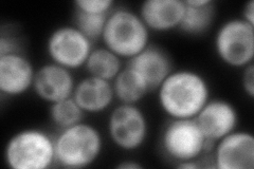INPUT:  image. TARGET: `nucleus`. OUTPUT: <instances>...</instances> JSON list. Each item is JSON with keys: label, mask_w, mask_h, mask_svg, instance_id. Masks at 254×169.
<instances>
[{"label": "nucleus", "mask_w": 254, "mask_h": 169, "mask_svg": "<svg viewBox=\"0 0 254 169\" xmlns=\"http://www.w3.org/2000/svg\"><path fill=\"white\" fill-rule=\"evenodd\" d=\"M211 99V86L200 72L173 70L157 89L161 110L170 118H195Z\"/></svg>", "instance_id": "nucleus-1"}, {"label": "nucleus", "mask_w": 254, "mask_h": 169, "mask_svg": "<svg viewBox=\"0 0 254 169\" xmlns=\"http://www.w3.org/2000/svg\"><path fill=\"white\" fill-rule=\"evenodd\" d=\"M55 164L68 169H82L93 165L104 149L103 135L90 123L81 122L60 130L54 138Z\"/></svg>", "instance_id": "nucleus-2"}, {"label": "nucleus", "mask_w": 254, "mask_h": 169, "mask_svg": "<svg viewBox=\"0 0 254 169\" xmlns=\"http://www.w3.org/2000/svg\"><path fill=\"white\" fill-rule=\"evenodd\" d=\"M101 39L107 49L122 59L129 60L150 45V31L138 12L128 7H115L108 16Z\"/></svg>", "instance_id": "nucleus-3"}, {"label": "nucleus", "mask_w": 254, "mask_h": 169, "mask_svg": "<svg viewBox=\"0 0 254 169\" xmlns=\"http://www.w3.org/2000/svg\"><path fill=\"white\" fill-rule=\"evenodd\" d=\"M3 160L11 169H48L55 164L54 138L39 128H25L7 140Z\"/></svg>", "instance_id": "nucleus-4"}, {"label": "nucleus", "mask_w": 254, "mask_h": 169, "mask_svg": "<svg viewBox=\"0 0 254 169\" xmlns=\"http://www.w3.org/2000/svg\"><path fill=\"white\" fill-rule=\"evenodd\" d=\"M160 144L163 154L177 164L197 161L215 145L205 139L195 118H171L163 128Z\"/></svg>", "instance_id": "nucleus-5"}, {"label": "nucleus", "mask_w": 254, "mask_h": 169, "mask_svg": "<svg viewBox=\"0 0 254 169\" xmlns=\"http://www.w3.org/2000/svg\"><path fill=\"white\" fill-rule=\"evenodd\" d=\"M214 50L222 63L245 69L253 63L254 26L241 17L221 23L214 37Z\"/></svg>", "instance_id": "nucleus-6"}, {"label": "nucleus", "mask_w": 254, "mask_h": 169, "mask_svg": "<svg viewBox=\"0 0 254 169\" xmlns=\"http://www.w3.org/2000/svg\"><path fill=\"white\" fill-rule=\"evenodd\" d=\"M107 133L118 149L137 151L148 139V118L138 105L119 104L109 113Z\"/></svg>", "instance_id": "nucleus-7"}, {"label": "nucleus", "mask_w": 254, "mask_h": 169, "mask_svg": "<svg viewBox=\"0 0 254 169\" xmlns=\"http://www.w3.org/2000/svg\"><path fill=\"white\" fill-rule=\"evenodd\" d=\"M92 50L93 42L73 25L55 28L46 42L50 61L71 71L84 68Z\"/></svg>", "instance_id": "nucleus-8"}, {"label": "nucleus", "mask_w": 254, "mask_h": 169, "mask_svg": "<svg viewBox=\"0 0 254 169\" xmlns=\"http://www.w3.org/2000/svg\"><path fill=\"white\" fill-rule=\"evenodd\" d=\"M212 151L214 168H254V135L249 131L236 129L217 141Z\"/></svg>", "instance_id": "nucleus-9"}, {"label": "nucleus", "mask_w": 254, "mask_h": 169, "mask_svg": "<svg viewBox=\"0 0 254 169\" xmlns=\"http://www.w3.org/2000/svg\"><path fill=\"white\" fill-rule=\"evenodd\" d=\"M195 120L205 139L216 143L237 129L240 115L231 102L210 99L196 115Z\"/></svg>", "instance_id": "nucleus-10"}, {"label": "nucleus", "mask_w": 254, "mask_h": 169, "mask_svg": "<svg viewBox=\"0 0 254 169\" xmlns=\"http://www.w3.org/2000/svg\"><path fill=\"white\" fill-rule=\"evenodd\" d=\"M76 83L73 71L50 61L36 70L32 91L39 100L50 105L71 98Z\"/></svg>", "instance_id": "nucleus-11"}, {"label": "nucleus", "mask_w": 254, "mask_h": 169, "mask_svg": "<svg viewBox=\"0 0 254 169\" xmlns=\"http://www.w3.org/2000/svg\"><path fill=\"white\" fill-rule=\"evenodd\" d=\"M36 69L21 52L0 55V92L18 98L32 90Z\"/></svg>", "instance_id": "nucleus-12"}, {"label": "nucleus", "mask_w": 254, "mask_h": 169, "mask_svg": "<svg viewBox=\"0 0 254 169\" xmlns=\"http://www.w3.org/2000/svg\"><path fill=\"white\" fill-rule=\"evenodd\" d=\"M129 67L144 80L150 91L157 90L163 80L170 75L173 61L170 55L157 46H147L144 50L127 61Z\"/></svg>", "instance_id": "nucleus-13"}, {"label": "nucleus", "mask_w": 254, "mask_h": 169, "mask_svg": "<svg viewBox=\"0 0 254 169\" xmlns=\"http://www.w3.org/2000/svg\"><path fill=\"white\" fill-rule=\"evenodd\" d=\"M185 11V0H146L138 13L149 31L164 33L179 29Z\"/></svg>", "instance_id": "nucleus-14"}, {"label": "nucleus", "mask_w": 254, "mask_h": 169, "mask_svg": "<svg viewBox=\"0 0 254 169\" xmlns=\"http://www.w3.org/2000/svg\"><path fill=\"white\" fill-rule=\"evenodd\" d=\"M72 98L85 114H100L113 106L115 92L111 82L91 75L78 80Z\"/></svg>", "instance_id": "nucleus-15"}, {"label": "nucleus", "mask_w": 254, "mask_h": 169, "mask_svg": "<svg viewBox=\"0 0 254 169\" xmlns=\"http://www.w3.org/2000/svg\"><path fill=\"white\" fill-rule=\"evenodd\" d=\"M186 11L179 30L187 35L200 36L208 33L216 16L212 0H186Z\"/></svg>", "instance_id": "nucleus-16"}, {"label": "nucleus", "mask_w": 254, "mask_h": 169, "mask_svg": "<svg viewBox=\"0 0 254 169\" xmlns=\"http://www.w3.org/2000/svg\"><path fill=\"white\" fill-rule=\"evenodd\" d=\"M111 84L115 98L120 104L138 105L150 92L144 80L127 66L121 70Z\"/></svg>", "instance_id": "nucleus-17"}, {"label": "nucleus", "mask_w": 254, "mask_h": 169, "mask_svg": "<svg viewBox=\"0 0 254 169\" xmlns=\"http://www.w3.org/2000/svg\"><path fill=\"white\" fill-rule=\"evenodd\" d=\"M122 60L106 47H97L93 48L84 68L88 75L113 82L124 68Z\"/></svg>", "instance_id": "nucleus-18"}, {"label": "nucleus", "mask_w": 254, "mask_h": 169, "mask_svg": "<svg viewBox=\"0 0 254 169\" xmlns=\"http://www.w3.org/2000/svg\"><path fill=\"white\" fill-rule=\"evenodd\" d=\"M84 115L85 112L72 96L50 104L49 118L51 123L60 130L83 122Z\"/></svg>", "instance_id": "nucleus-19"}, {"label": "nucleus", "mask_w": 254, "mask_h": 169, "mask_svg": "<svg viewBox=\"0 0 254 169\" xmlns=\"http://www.w3.org/2000/svg\"><path fill=\"white\" fill-rule=\"evenodd\" d=\"M108 16L109 14H91L75 10L73 26L91 42H95L102 38Z\"/></svg>", "instance_id": "nucleus-20"}, {"label": "nucleus", "mask_w": 254, "mask_h": 169, "mask_svg": "<svg viewBox=\"0 0 254 169\" xmlns=\"http://www.w3.org/2000/svg\"><path fill=\"white\" fill-rule=\"evenodd\" d=\"M114 0H76L75 10L91 14H110L115 10Z\"/></svg>", "instance_id": "nucleus-21"}, {"label": "nucleus", "mask_w": 254, "mask_h": 169, "mask_svg": "<svg viewBox=\"0 0 254 169\" xmlns=\"http://www.w3.org/2000/svg\"><path fill=\"white\" fill-rule=\"evenodd\" d=\"M243 90L249 99L254 98V66L253 63L248 67L243 69L242 77Z\"/></svg>", "instance_id": "nucleus-22"}, {"label": "nucleus", "mask_w": 254, "mask_h": 169, "mask_svg": "<svg viewBox=\"0 0 254 169\" xmlns=\"http://www.w3.org/2000/svg\"><path fill=\"white\" fill-rule=\"evenodd\" d=\"M14 52H20L17 40L10 35L6 36L2 33L1 37H0V55H5Z\"/></svg>", "instance_id": "nucleus-23"}, {"label": "nucleus", "mask_w": 254, "mask_h": 169, "mask_svg": "<svg viewBox=\"0 0 254 169\" xmlns=\"http://www.w3.org/2000/svg\"><path fill=\"white\" fill-rule=\"evenodd\" d=\"M241 18L250 23L251 26H254V1L253 0H250V1H248L245 4Z\"/></svg>", "instance_id": "nucleus-24"}, {"label": "nucleus", "mask_w": 254, "mask_h": 169, "mask_svg": "<svg viewBox=\"0 0 254 169\" xmlns=\"http://www.w3.org/2000/svg\"><path fill=\"white\" fill-rule=\"evenodd\" d=\"M143 166L138 163V162H134V161H122L121 163H119L117 165V168H120V169H141Z\"/></svg>", "instance_id": "nucleus-25"}, {"label": "nucleus", "mask_w": 254, "mask_h": 169, "mask_svg": "<svg viewBox=\"0 0 254 169\" xmlns=\"http://www.w3.org/2000/svg\"><path fill=\"white\" fill-rule=\"evenodd\" d=\"M176 167L181 169H197L201 168V165L199 164V161H186V162L178 163Z\"/></svg>", "instance_id": "nucleus-26"}]
</instances>
